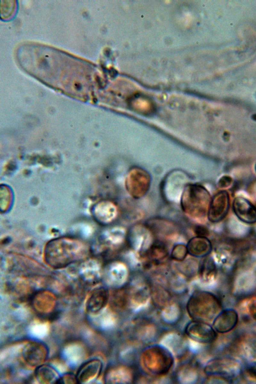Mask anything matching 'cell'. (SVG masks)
<instances>
[{
	"instance_id": "1",
	"label": "cell",
	"mask_w": 256,
	"mask_h": 384,
	"mask_svg": "<svg viewBox=\"0 0 256 384\" xmlns=\"http://www.w3.org/2000/svg\"><path fill=\"white\" fill-rule=\"evenodd\" d=\"M80 243L70 239H58L49 243L46 250V260L52 267L62 268L82 256Z\"/></svg>"
},
{
	"instance_id": "2",
	"label": "cell",
	"mask_w": 256,
	"mask_h": 384,
	"mask_svg": "<svg viewBox=\"0 0 256 384\" xmlns=\"http://www.w3.org/2000/svg\"><path fill=\"white\" fill-rule=\"evenodd\" d=\"M221 304L214 294L204 290L194 292L186 305L190 316L195 320L207 322L214 320L220 312Z\"/></svg>"
},
{
	"instance_id": "3",
	"label": "cell",
	"mask_w": 256,
	"mask_h": 384,
	"mask_svg": "<svg viewBox=\"0 0 256 384\" xmlns=\"http://www.w3.org/2000/svg\"><path fill=\"white\" fill-rule=\"evenodd\" d=\"M210 202L209 193L204 188L190 186L182 196V208L190 217L200 218L207 214Z\"/></svg>"
},
{
	"instance_id": "4",
	"label": "cell",
	"mask_w": 256,
	"mask_h": 384,
	"mask_svg": "<svg viewBox=\"0 0 256 384\" xmlns=\"http://www.w3.org/2000/svg\"><path fill=\"white\" fill-rule=\"evenodd\" d=\"M142 362L150 372L160 376L169 372L174 364V358L166 348L156 345L145 350Z\"/></svg>"
},
{
	"instance_id": "5",
	"label": "cell",
	"mask_w": 256,
	"mask_h": 384,
	"mask_svg": "<svg viewBox=\"0 0 256 384\" xmlns=\"http://www.w3.org/2000/svg\"><path fill=\"white\" fill-rule=\"evenodd\" d=\"M242 370L240 361L230 356L214 358L209 360L204 368V372L208 376L228 380L236 378L242 374Z\"/></svg>"
},
{
	"instance_id": "6",
	"label": "cell",
	"mask_w": 256,
	"mask_h": 384,
	"mask_svg": "<svg viewBox=\"0 0 256 384\" xmlns=\"http://www.w3.org/2000/svg\"><path fill=\"white\" fill-rule=\"evenodd\" d=\"M216 332L206 322L192 320L186 326L185 332L191 340L202 344H210L216 338Z\"/></svg>"
},
{
	"instance_id": "7",
	"label": "cell",
	"mask_w": 256,
	"mask_h": 384,
	"mask_svg": "<svg viewBox=\"0 0 256 384\" xmlns=\"http://www.w3.org/2000/svg\"><path fill=\"white\" fill-rule=\"evenodd\" d=\"M48 355V348L44 343L38 341H30L24 346L22 356L28 366L36 368L43 364Z\"/></svg>"
},
{
	"instance_id": "8",
	"label": "cell",
	"mask_w": 256,
	"mask_h": 384,
	"mask_svg": "<svg viewBox=\"0 0 256 384\" xmlns=\"http://www.w3.org/2000/svg\"><path fill=\"white\" fill-rule=\"evenodd\" d=\"M230 207V197L226 190L216 194L210 200L208 210V220L212 222L222 220L227 215Z\"/></svg>"
},
{
	"instance_id": "9",
	"label": "cell",
	"mask_w": 256,
	"mask_h": 384,
	"mask_svg": "<svg viewBox=\"0 0 256 384\" xmlns=\"http://www.w3.org/2000/svg\"><path fill=\"white\" fill-rule=\"evenodd\" d=\"M31 304L33 308L38 312L48 314L52 312L56 308V298L50 291L40 290L32 296Z\"/></svg>"
},
{
	"instance_id": "10",
	"label": "cell",
	"mask_w": 256,
	"mask_h": 384,
	"mask_svg": "<svg viewBox=\"0 0 256 384\" xmlns=\"http://www.w3.org/2000/svg\"><path fill=\"white\" fill-rule=\"evenodd\" d=\"M232 210L241 221L248 224L256 222V207L247 199L238 196L232 202Z\"/></svg>"
},
{
	"instance_id": "11",
	"label": "cell",
	"mask_w": 256,
	"mask_h": 384,
	"mask_svg": "<svg viewBox=\"0 0 256 384\" xmlns=\"http://www.w3.org/2000/svg\"><path fill=\"white\" fill-rule=\"evenodd\" d=\"M238 320L237 312L234 309L227 308L220 311L214 318L212 326L218 332L226 333L236 327Z\"/></svg>"
},
{
	"instance_id": "12",
	"label": "cell",
	"mask_w": 256,
	"mask_h": 384,
	"mask_svg": "<svg viewBox=\"0 0 256 384\" xmlns=\"http://www.w3.org/2000/svg\"><path fill=\"white\" fill-rule=\"evenodd\" d=\"M102 367V362L98 358H92L84 362L76 374L78 384L86 383L96 378L100 375Z\"/></svg>"
},
{
	"instance_id": "13",
	"label": "cell",
	"mask_w": 256,
	"mask_h": 384,
	"mask_svg": "<svg viewBox=\"0 0 256 384\" xmlns=\"http://www.w3.org/2000/svg\"><path fill=\"white\" fill-rule=\"evenodd\" d=\"M109 297V292L106 288L100 287L94 289L86 300V312L92 314L100 312L106 306Z\"/></svg>"
},
{
	"instance_id": "14",
	"label": "cell",
	"mask_w": 256,
	"mask_h": 384,
	"mask_svg": "<svg viewBox=\"0 0 256 384\" xmlns=\"http://www.w3.org/2000/svg\"><path fill=\"white\" fill-rule=\"evenodd\" d=\"M188 253L196 257H203L211 252L212 246L206 236H196L190 240L187 245Z\"/></svg>"
},
{
	"instance_id": "15",
	"label": "cell",
	"mask_w": 256,
	"mask_h": 384,
	"mask_svg": "<svg viewBox=\"0 0 256 384\" xmlns=\"http://www.w3.org/2000/svg\"><path fill=\"white\" fill-rule=\"evenodd\" d=\"M34 376L40 384H56L60 377L53 366L44 364L36 368Z\"/></svg>"
},
{
	"instance_id": "16",
	"label": "cell",
	"mask_w": 256,
	"mask_h": 384,
	"mask_svg": "<svg viewBox=\"0 0 256 384\" xmlns=\"http://www.w3.org/2000/svg\"><path fill=\"white\" fill-rule=\"evenodd\" d=\"M198 272L204 280H212L216 274V267L214 261L210 258H206L202 262Z\"/></svg>"
},
{
	"instance_id": "17",
	"label": "cell",
	"mask_w": 256,
	"mask_h": 384,
	"mask_svg": "<svg viewBox=\"0 0 256 384\" xmlns=\"http://www.w3.org/2000/svg\"><path fill=\"white\" fill-rule=\"evenodd\" d=\"M242 374L246 380L256 383V361L252 362L242 368Z\"/></svg>"
},
{
	"instance_id": "18",
	"label": "cell",
	"mask_w": 256,
	"mask_h": 384,
	"mask_svg": "<svg viewBox=\"0 0 256 384\" xmlns=\"http://www.w3.org/2000/svg\"><path fill=\"white\" fill-rule=\"evenodd\" d=\"M188 253L187 246L182 244H178L172 250V257L176 260H182L186 256Z\"/></svg>"
},
{
	"instance_id": "19",
	"label": "cell",
	"mask_w": 256,
	"mask_h": 384,
	"mask_svg": "<svg viewBox=\"0 0 256 384\" xmlns=\"http://www.w3.org/2000/svg\"><path fill=\"white\" fill-rule=\"evenodd\" d=\"M160 244H154L150 250V256L153 258L160 260L166 256V249Z\"/></svg>"
},
{
	"instance_id": "20",
	"label": "cell",
	"mask_w": 256,
	"mask_h": 384,
	"mask_svg": "<svg viewBox=\"0 0 256 384\" xmlns=\"http://www.w3.org/2000/svg\"><path fill=\"white\" fill-rule=\"evenodd\" d=\"M56 384H78L76 374L66 372L60 376Z\"/></svg>"
},
{
	"instance_id": "21",
	"label": "cell",
	"mask_w": 256,
	"mask_h": 384,
	"mask_svg": "<svg viewBox=\"0 0 256 384\" xmlns=\"http://www.w3.org/2000/svg\"><path fill=\"white\" fill-rule=\"evenodd\" d=\"M245 307L248 314L256 320V296L249 298Z\"/></svg>"
},
{
	"instance_id": "22",
	"label": "cell",
	"mask_w": 256,
	"mask_h": 384,
	"mask_svg": "<svg viewBox=\"0 0 256 384\" xmlns=\"http://www.w3.org/2000/svg\"><path fill=\"white\" fill-rule=\"evenodd\" d=\"M246 351L250 358L256 361V337L248 342Z\"/></svg>"
},
{
	"instance_id": "23",
	"label": "cell",
	"mask_w": 256,
	"mask_h": 384,
	"mask_svg": "<svg viewBox=\"0 0 256 384\" xmlns=\"http://www.w3.org/2000/svg\"><path fill=\"white\" fill-rule=\"evenodd\" d=\"M232 182V178L228 176H223L220 180L218 186L220 188H226Z\"/></svg>"
},
{
	"instance_id": "24",
	"label": "cell",
	"mask_w": 256,
	"mask_h": 384,
	"mask_svg": "<svg viewBox=\"0 0 256 384\" xmlns=\"http://www.w3.org/2000/svg\"><path fill=\"white\" fill-rule=\"evenodd\" d=\"M196 228V233L197 236H206L208 235V232L206 228L202 226H199Z\"/></svg>"
},
{
	"instance_id": "25",
	"label": "cell",
	"mask_w": 256,
	"mask_h": 384,
	"mask_svg": "<svg viewBox=\"0 0 256 384\" xmlns=\"http://www.w3.org/2000/svg\"></svg>"
}]
</instances>
